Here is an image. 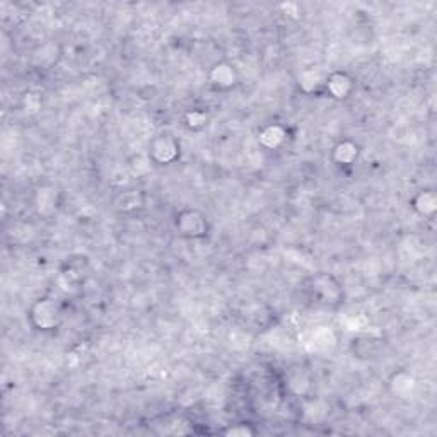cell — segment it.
<instances>
[{
    "instance_id": "cell-4",
    "label": "cell",
    "mask_w": 437,
    "mask_h": 437,
    "mask_svg": "<svg viewBox=\"0 0 437 437\" xmlns=\"http://www.w3.org/2000/svg\"><path fill=\"white\" fill-rule=\"evenodd\" d=\"M150 156L159 164H171L180 156V144L173 135L163 134L156 137L150 144Z\"/></svg>"
},
{
    "instance_id": "cell-1",
    "label": "cell",
    "mask_w": 437,
    "mask_h": 437,
    "mask_svg": "<svg viewBox=\"0 0 437 437\" xmlns=\"http://www.w3.org/2000/svg\"><path fill=\"white\" fill-rule=\"evenodd\" d=\"M306 294L311 304L323 309H335L343 303L342 284L333 275L316 274L306 284Z\"/></svg>"
},
{
    "instance_id": "cell-5",
    "label": "cell",
    "mask_w": 437,
    "mask_h": 437,
    "mask_svg": "<svg viewBox=\"0 0 437 437\" xmlns=\"http://www.w3.org/2000/svg\"><path fill=\"white\" fill-rule=\"evenodd\" d=\"M325 88L335 99H345L354 89V81L345 72H333L329 74L325 81Z\"/></svg>"
},
{
    "instance_id": "cell-9",
    "label": "cell",
    "mask_w": 437,
    "mask_h": 437,
    "mask_svg": "<svg viewBox=\"0 0 437 437\" xmlns=\"http://www.w3.org/2000/svg\"><path fill=\"white\" fill-rule=\"evenodd\" d=\"M414 207L420 214H432L436 209V195L431 190H424V192L418 193V196L415 199Z\"/></svg>"
},
{
    "instance_id": "cell-10",
    "label": "cell",
    "mask_w": 437,
    "mask_h": 437,
    "mask_svg": "<svg viewBox=\"0 0 437 437\" xmlns=\"http://www.w3.org/2000/svg\"><path fill=\"white\" fill-rule=\"evenodd\" d=\"M186 125L190 128H202L207 125V114L202 111H192L186 114Z\"/></svg>"
},
{
    "instance_id": "cell-3",
    "label": "cell",
    "mask_w": 437,
    "mask_h": 437,
    "mask_svg": "<svg viewBox=\"0 0 437 437\" xmlns=\"http://www.w3.org/2000/svg\"><path fill=\"white\" fill-rule=\"evenodd\" d=\"M174 227L178 234L186 239H202L209 234V218L196 209H183L174 217Z\"/></svg>"
},
{
    "instance_id": "cell-11",
    "label": "cell",
    "mask_w": 437,
    "mask_h": 437,
    "mask_svg": "<svg viewBox=\"0 0 437 437\" xmlns=\"http://www.w3.org/2000/svg\"><path fill=\"white\" fill-rule=\"evenodd\" d=\"M255 434V431H252V429H248L246 425H236V427H231L229 431H225V436H241V437H246V436H253Z\"/></svg>"
},
{
    "instance_id": "cell-2",
    "label": "cell",
    "mask_w": 437,
    "mask_h": 437,
    "mask_svg": "<svg viewBox=\"0 0 437 437\" xmlns=\"http://www.w3.org/2000/svg\"><path fill=\"white\" fill-rule=\"evenodd\" d=\"M30 320L33 327L39 332H52L62 321V309L57 299L52 297H41L31 306Z\"/></svg>"
},
{
    "instance_id": "cell-8",
    "label": "cell",
    "mask_w": 437,
    "mask_h": 437,
    "mask_svg": "<svg viewBox=\"0 0 437 437\" xmlns=\"http://www.w3.org/2000/svg\"><path fill=\"white\" fill-rule=\"evenodd\" d=\"M392 388L395 396H398V398H408V395H411V392H414L415 388L414 376L408 374V372L405 371L398 372V374L393 376Z\"/></svg>"
},
{
    "instance_id": "cell-7",
    "label": "cell",
    "mask_w": 437,
    "mask_h": 437,
    "mask_svg": "<svg viewBox=\"0 0 437 437\" xmlns=\"http://www.w3.org/2000/svg\"><path fill=\"white\" fill-rule=\"evenodd\" d=\"M359 152V145L354 144V142L350 141H343L338 142V144L335 145V149H333V159H335V163L340 164V166H349L354 161H357Z\"/></svg>"
},
{
    "instance_id": "cell-6",
    "label": "cell",
    "mask_w": 437,
    "mask_h": 437,
    "mask_svg": "<svg viewBox=\"0 0 437 437\" xmlns=\"http://www.w3.org/2000/svg\"><path fill=\"white\" fill-rule=\"evenodd\" d=\"M210 82L216 85L217 89H231L234 88L238 82V74H236L234 67L231 63H216L210 70Z\"/></svg>"
}]
</instances>
